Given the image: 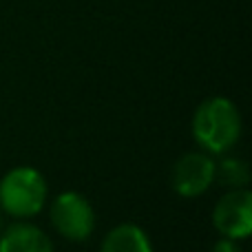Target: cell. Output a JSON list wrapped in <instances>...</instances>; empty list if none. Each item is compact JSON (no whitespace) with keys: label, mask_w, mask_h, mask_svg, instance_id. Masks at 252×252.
<instances>
[{"label":"cell","mask_w":252,"mask_h":252,"mask_svg":"<svg viewBox=\"0 0 252 252\" xmlns=\"http://www.w3.org/2000/svg\"><path fill=\"white\" fill-rule=\"evenodd\" d=\"M215 177H219V182L223 186L230 188H244L250 182V170L246 166V161L237 159V157H228L215 170Z\"/></svg>","instance_id":"8"},{"label":"cell","mask_w":252,"mask_h":252,"mask_svg":"<svg viewBox=\"0 0 252 252\" xmlns=\"http://www.w3.org/2000/svg\"><path fill=\"white\" fill-rule=\"evenodd\" d=\"M100 252H153V246L139 226L120 223L104 237Z\"/></svg>","instance_id":"7"},{"label":"cell","mask_w":252,"mask_h":252,"mask_svg":"<svg viewBox=\"0 0 252 252\" xmlns=\"http://www.w3.org/2000/svg\"><path fill=\"white\" fill-rule=\"evenodd\" d=\"M210 252H241V250H239V246H237V239H228V237H223V239H219L217 244L213 246Z\"/></svg>","instance_id":"9"},{"label":"cell","mask_w":252,"mask_h":252,"mask_svg":"<svg viewBox=\"0 0 252 252\" xmlns=\"http://www.w3.org/2000/svg\"><path fill=\"white\" fill-rule=\"evenodd\" d=\"M0 226H2V217H0Z\"/></svg>","instance_id":"10"},{"label":"cell","mask_w":252,"mask_h":252,"mask_svg":"<svg viewBox=\"0 0 252 252\" xmlns=\"http://www.w3.org/2000/svg\"><path fill=\"white\" fill-rule=\"evenodd\" d=\"M0 252H53V246L38 226L13 223L0 237Z\"/></svg>","instance_id":"6"},{"label":"cell","mask_w":252,"mask_h":252,"mask_svg":"<svg viewBox=\"0 0 252 252\" xmlns=\"http://www.w3.org/2000/svg\"><path fill=\"white\" fill-rule=\"evenodd\" d=\"M215 170L217 164L213 161V157H208L206 153H188L173 168V190L182 197L204 195L217 179Z\"/></svg>","instance_id":"5"},{"label":"cell","mask_w":252,"mask_h":252,"mask_svg":"<svg viewBox=\"0 0 252 252\" xmlns=\"http://www.w3.org/2000/svg\"><path fill=\"white\" fill-rule=\"evenodd\" d=\"M53 228L69 241H87L95 230V213L80 192H62L51 206Z\"/></svg>","instance_id":"3"},{"label":"cell","mask_w":252,"mask_h":252,"mask_svg":"<svg viewBox=\"0 0 252 252\" xmlns=\"http://www.w3.org/2000/svg\"><path fill=\"white\" fill-rule=\"evenodd\" d=\"M241 135L239 109L228 97H210L201 102L192 115V137L210 153H226Z\"/></svg>","instance_id":"1"},{"label":"cell","mask_w":252,"mask_h":252,"mask_svg":"<svg viewBox=\"0 0 252 252\" xmlns=\"http://www.w3.org/2000/svg\"><path fill=\"white\" fill-rule=\"evenodd\" d=\"M213 226L228 239H246L252 232V195L246 188H232L213 210Z\"/></svg>","instance_id":"4"},{"label":"cell","mask_w":252,"mask_h":252,"mask_svg":"<svg viewBox=\"0 0 252 252\" xmlns=\"http://www.w3.org/2000/svg\"><path fill=\"white\" fill-rule=\"evenodd\" d=\"M47 201V182L31 166L11 168L0 179V208L11 217H35Z\"/></svg>","instance_id":"2"}]
</instances>
